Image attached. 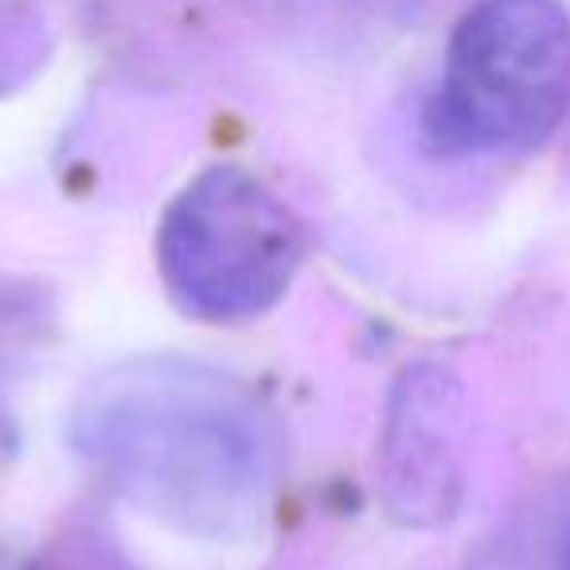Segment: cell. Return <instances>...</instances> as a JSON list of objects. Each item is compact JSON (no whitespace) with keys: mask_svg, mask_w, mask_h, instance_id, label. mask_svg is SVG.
<instances>
[{"mask_svg":"<svg viewBox=\"0 0 570 570\" xmlns=\"http://www.w3.org/2000/svg\"><path fill=\"white\" fill-rule=\"evenodd\" d=\"M79 442L129 497L188 528H227L254 512L274 458L250 399L180 364H137L98 383Z\"/></svg>","mask_w":570,"mask_h":570,"instance_id":"6da1fadb","label":"cell"},{"mask_svg":"<svg viewBox=\"0 0 570 570\" xmlns=\"http://www.w3.org/2000/svg\"><path fill=\"white\" fill-rule=\"evenodd\" d=\"M570 114V17L559 0H476L445 51L426 129L450 153H523Z\"/></svg>","mask_w":570,"mask_h":570,"instance_id":"7a4b0ae2","label":"cell"},{"mask_svg":"<svg viewBox=\"0 0 570 570\" xmlns=\"http://www.w3.org/2000/svg\"><path fill=\"white\" fill-rule=\"evenodd\" d=\"M305 230L285 199L243 168H207L168 204L157 230L165 289L188 317L238 325L285 297Z\"/></svg>","mask_w":570,"mask_h":570,"instance_id":"3957f363","label":"cell"},{"mask_svg":"<svg viewBox=\"0 0 570 570\" xmlns=\"http://www.w3.org/2000/svg\"><path fill=\"white\" fill-rule=\"evenodd\" d=\"M325 4H333V9H367V12H380V17H387V12L411 9L414 0H325Z\"/></svg>","mask_w":570,"mask_h":570,"instance_id":"277c9868","label":"cell"},{"mask_svg":"<svg viewBox=\"0 0 570 570\" xmlns=\"http://www.w3.org/2000/svg\"><path fill=\"white\" fill-rule=\"evenodd\" d=\"M554 570H570V520L562 523L559 539H554V559H551Z\"/></svg>","mask_w":570,"mask_h":570,"instance_id":"5b68a950","label":"cell"},{"mask_svg":"<svg viewBox=\"0 0 570 570\" xmlns=\"http://www.w3.org/2000/svg\"><path fill=\"white\" fill-rule=\"evenodd\" d=\"M0 570H20V567H12V562H0Z\"/></svg>","mask_w":570,"mask_h":570,"instance_id":"8992f818","label":"cell"}]
</instances>
